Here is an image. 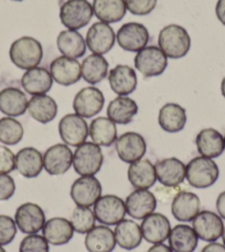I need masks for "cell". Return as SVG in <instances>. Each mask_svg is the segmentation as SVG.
Wrapping results in <instances>:
<instances>
[{"instance_id":"cell-36","label":"cell","mask_w":225,"mask_h":252,"mask_svg":"<svg viewBox=\"0 0 225 252\" xmlns=\"http://www.w3.org/2000/svg\"><path fill=\"white\" fill-rule=\"evenodd\" d=\"M88 135L96 145L110 147L117 139L116 124L109 118L100 116L93 120L89 124Z\"/></svg>"},{"instance_id":"cell-16","label":"cell","mask_w":225,"mask_h":252,"mask_svg":"<svg viewBox=\"0 0 225 252\" xmlns=\"http://www.w3.org/2000/svg\"><path fill=\"white\" fill-rule=\"evenodd\" d=\"M192 228L199 239L214 242L222 237L224 224L218 214L210 210H202L192 220Z\"/></svg>"},{"instance_id":"cell-6","label":"cell","mask_w":225,"mask_h":252,"mask_svg":"<svg viewBox=\"0 0 225 252\" xmlns=\"http://www.w3.org/2000/svg\"><path fill=\"white\" fill-rule=\"evenodd\" d=\"M134 63L135 67L145 78H152L161 75L166 71L168 66V58L159 47L148 46L137 52Z\"/></svg>"},{"instance_id":"cell-7","label":"cell","mask_w":225,"mask_h":252,"mask_svg":"<svg viewBox=\"0 0 225 252\" xmlns=\"http://www.w3.org/2000/svg\"><path fill=\"white\" fill-rule=\"evenodd\" d=\"M93 211L97 221L104 226H116L127 214L125 201L115 195L101 196L94 204Z\"/></svg>"},{"instance_id":"cell-5","label":"cell","mask_w":225,"mask_h":252,"mask_svg":"<svg viewBox=\"0 0 225 252\" xmlns=\"http://www.w3.org/2000/svg\"><path fill=\"white\" fill-rule=\"evenodd\" d=\"M93 15V7L87 0H66L60 7L61 24L69 30L84 28Z\"/></svg>"},{"instance_id":"cell-38","label":"cell","mask_w":225,"mask_h":252,"mask_svg":"<svg viewBox=\"0 0 225 252\" xmlns=\"http://www.w3.org/2000/svg\"><path fill=\"white\" fill-rule=\"evenodd\" d=\"M109 66V62L104 57L92 53L85 58L81 64L82 78L89 84L100 83L106 78Z\"/></svg>"},{"instance_id":"cell-45","label":"cell","mask_w":225,"mask_h":252,"mask_svg":"<svg viewBox=\"0 0 225 252\" xmlns=\"http://www.w3.org/2000/svg\"><path fill=\"white\" fill-rule=\"evenodd\" d=\"M16 192V183L9 174H0V201L9 200Z\"/></svg>"},{"instance_id":"cell-39","label":"cell","mask_w":225,"mask_h":252,"mask_svg":"<svg viewBox=\"0 0 225 252\" xmlns=\"http://www.w3.org/2000/svg\"><path fill=\"white\" fill-rule=\"evenodd\" d=\"M24 126L15 118L6 116L0 119V142L4 145H17L24 138Z\"/></svg>"},{"instance_id":"cell-33","label":"cell","mask_w":225,"mask_h":252,"mask_svg":"<svg viewBox=\"0 0 225 252\" xmlns=\"http://www.w3.org/2000/svg\"><path fill=\"white\" fill-rule=\"evenodd\" d=\"M56 46L64 57L79 59L86 52V41L79 31L76 30H63L56 38Z\"/></svg>"},{"instance_id":"cell-11","label":"cell","mask_w":225,"mask_h":252,"mask_svg":"<svg viewBox=\"0 0 225 252\" xmlns=\"http://www.w3.org/2000/svg\"><path fill=\"white\" fill-rule=\"evenodd\" d=\"M116 153L119 159L126 164L141 159L147 152V143L142 135L136 132H126L117 137Z\"/></svg>"},{"instance_id":"cell-34","label":"cell","mask_w":225,"mask_h":252,"mask_svg":"<svg viewBox=\"0 0 225 252\" xmlns=\"http://www.w3.org/2000/svg\"><path fill=\"white\" fill-rule=\"evenodd\" d=\"M138 105L128 96H117L107 106V118L115 124L127 125L138 113Z\"/></svg>"},{"instance_id":"cell-50","label":"cell","mask_w":225,"mask_h":252,"mask_svg":"<svg viewBox=\"0 0 225 252\" xmlns=\"http://www.w3.org/2000/svg\"><path fill=\"white\" fill-rule=\"evenodd\" d=\"M221 92H222V95L225 97V76L222 80V83H221Z\"/></svg>"},{"instance_id":"cell-1","label":"cell","mask_w":225,"mask_h":252,"mask_svg":"<svg viewBox=\"0 0 225 252\" xmlns=\"http://www.w3.org/2000/svg\"><path fill=\"white\" fill-rule=\"evenodd\" d=\"M9 57L13 64L19 69H33L43 59L42 44L32 37H21L12 42Z\"/></svg>"},{"instance_id":"cell-10","label":"cell","mask_w":225,"mask_h":252,"mask_svg":"<svg viewBox=\"0 0 225 252\" xmlns=\"http://www.w3.org/2000/svg\"><path fill=\"white\" fill-rule=\"evenodd\" d=\"M58 134L67 146L78 147L86 142L88 137V125L82 116L66 114L58 123Z\"/></svg>"},{"instance_id":"cell-51","label":"cell","mask_w":225,"mask_h":252,"mask_svg":"<svg viewBox=\"0 0 225 252\" xmlns=\"http://www.w3.org/2000/svg\"><path fill=\"white\" fill-rule=\"evenodd\" d=\"M222 239H223V244L225 246V227L223 229V233H222Z\"/></svg>"},{"instance_id":"cell-24","label":"cell","mask_w":225,"mask_h":252,"mask_svg":"<svg viewBox=\"0 0 225 252\" xmlns=\"http://www.w3.org/2000/svg\"><path fill=\"white\" fill-rule=\"evenodd\" d=\"M16 169L21 176L35 178L42 173L43 155L34 147H25L16 155Z\"/></svg>"},{"instance_id":"cell-46","label":"cell","mask_w":225,"mask_h":252,"mask_svg":"<svg viewBox=\"0 0 225 252\" xmlns=\"http://www.w3.org/2000/svg\"><path fill=\"white\" fill-rule=\"evenodd\" d=\"M215 13H217L219 21L221 22L223 26H225V0H219L217 2Z\"/></svg>"},{"instance_id":"cell-28","label":"cell","mask_w":225,"mask_h":252,"mask_svg":"<svg viewBox=\"0 0 225 252\" xmlns=\"http://www.w3.org/2000/svg\"><path fill=\"white\" fill-rule=\"evenodd\" d=\"M196 145L199 154L208 158H217L225 151L223 135L214 128H204L199 132Z\"/></svg>"},{"instance_id":"cell-54","label":"cell","mask_w":225,"mask_h":252,"mask_svg":"<svg viewBox=\"0 0 225 252\" xmlns=\"http://www.w3.org/2000/svg\"><path fill=\"white\" fill-rule=\"evenodd\" d=\"M224 144H225V136H224Z\"/></svg>"},{"instance_id":"cell-22","label":"cell","mask_w":225,"mask_h":252,"mask_svg":"<svg viewBox=\"0 0 225 252\" xmlns=\"http://www.w3.org/2000/svg\"><path fill=\"white\" fill-rule=\"evenodd\" d=\"M109 82L112 91L118 96H127L137 88V74L133 67L119 64L111 70Z\"/></svg>"},{"instance_id":"cell-17","label":"cell","mask_w":225,"mask_h":252,"mask_svg":"<svg viewBox=\"0 0 225 252\" xmlns=\"http://www.w3.org/2000/svg\"><path fill=\"white\" fill-rule=\"evenodd\" d=\"M126 213L137 220L145 219L147 216L155 213L157 198L148 189H136L129 193L125 200Z\"/></svg>"},{"instance_id":"cell-32","label":"cell","mask_w":225,"mask_h":252,"mask_svg":"<svg viewBox=\"0 0 225 252\" xmlns=\"http://www.w3.org/2000/svg\"><path fill=\"white\" fill-rule=\"evenodd\" d=\"M168 240L169 247L173 252H193L199 244L195 229L183 223L171 228Z\"/></svg>"},{"instance_id":"cell-21","label":"cell","mask_w":225,"mask_h":252,"mask_svg":"<svg viewBox=\"0 0 225 252\" xmlns=\"http://www.w3.org/2000/svg\"><path fill=\"white\" fill-rule=\"evenodd\" d=\"M155 168L157 179L166 187H177L186 179V165L175 157L159 160Z\"/></svg>"},{"instance_id":"cell-9","label":"cell","mask_w":225,"mask_h":252,"mask_svg":"<svg viewBox=\"0 0 225 252\" xmlns=\"http://www.w3.org/2000/svg\"><path fill=\"white\" fill-rule=\"evenodd\" d=\"M15 221L21 232L33 235L42 230L47 220L41 207L33 202H25L17 208Z\"/></svg>"},{"instance_id":"cell-13","label":"cell","mask_w":225,"mask_h":252,"mask_svg":"<svg viewBox=\"0 0 225 252\" xmlns=\"http://www.w3.org/2000/svg\"><path fill=\"white\" fill-rule=\"evenodd\" d=\"M104 104V94L95 87H86L80 90L73 100L75 113L83 119L94 118L103 110Z\"/></svg>"},{"instance_id":"cell-44","label":"cell","mask_w":225,"mask_h":252,"mask_svg":"<svg viewBox=\"0 0 225 252\" xmlns=\"http://www.w3.org/2000/svg\"><path fill=\"white\" fill-rule=\"evenodd\" d=\"M16 169V155L8 147L0 145V174H9Z\"/></svg>"},{"instance_id":"cell-26","label":"cell","mask_w":225,"mask_h":252,"mask_svg":"<svg viewBox=\"0 0 225 252\" xmlns=\"http://www.w3.org/2000/svg\"><path fill=\"white\" fill-rule=\"evenodd\" d=\"M29 100L20 89L9 87L0 91V112L2 114L17 118L24 115L28 110Z\"/></svg>"},{"instance_id":"cell-41","label":"cell","mask_w":225,"mask_h":252,"mask_svg":"<svg viewBox=\"0 0 225 252\" xmlns=\"http://www.w3.org/2000/svg\"><path fill=\"white\" fill-rule=\"evenodd\" d=\"M50 247L49 242L43 236L38 233L28 235L21 240L19 246V252H49Z\"/></svg>"},{"instance_id":"cell-20","label":"cell","mask_w":225,"mask_h":252,"mask_svg":"<svg viewBox=\"0 0 225 252\" xmlns=\"http://www.w3.org/2000/svg\"><path fill=\"white\" fill-rule=\"evenodd\" d=\"M200 210V198L191 191H179L171 202V214L178 221H192Z\"/></svg>"},{"instance_id":"cell-53","label":"cell","mask_w":225,"mask_h":252,"mask_svg":"<svg viewBox=\"0 0 225 252\" xmlns=\"http://www.w3.org/2000/svg\"><path fill=\"white\" fill-rule=\"evenodd\" d=\"M12 1H24V0H12Z\"/></svg>"},{"instance_id":"cell-12","label":"cell","mask_w":225,"mask_h":252,"mask_svg":"<svg viewBox=\"0 0 225 252\" xmlns=\"http://www.w3.org/2000/svg\"><path fill=\"white\" fill-rule=\"evenodd\" d=\"M102 184L95 176H81L71 186L70 195L76 206L92 207L102 196Z\"/></svg>"},{"instance_id":"cell-31","label":"cell","mask_w":225,"mask_h":252,"mask_svg":"<svg viewBox=\"0 0 225 252\" xmlns=\"http://www.w3.org/2000/svg\"><path fill=\"white\" fill-rule=\"evenodd\" d=\"M27 111L34 121L41 124H48L56 118L57 104L53 97L41 94L30 98Z\"/></svg>"},{"instance_id":"cell-43","label":"cell","mask_w":225,"mask_h":252,"mask_svg":"<svg viewBox=\"0 0 225 252\" xmlns=\"http://www.w3.org/2000/svg\"><path fill=\"white\" fill-rule=\"evenodd\" d=\"M158 0H125L127 10L135 16H147L154 11Z\"/></svg>"},{"instance_id":"cell-3","label":"cell","mask_w":225,"mask_h":252,"mask_svg":"<svg viewBox=\"0 0 225 252\" xmlns=\"http://www.w3.org/2000/svg\"><path fill=\"white\" fill-rule=\"evenodd\" d=\"M219 176V166L212 158L197 156L186 165V179L195 188L205 189L213 186Z\"/></svg>"},{"instance_id":"cell-42","label":"cell","mask_w":225,"mask_h":252,"mask_svg":"<svg viewBox=\"0 0 225 252\" xmlns=\"http://www.w3.org/2000/svg\"><path fill=\"white\" fill-rule=\"evenodd\" d=\"M17 229L15 219L7 215H0V246L11 244L16 238Z\"/></svg>"},{"instance_id":"cell-14","label":"cell","mask_w":225,"mask_h":252,"mask_svg":"<svg viewBox=\"0 0 225 252\" xmlns=\"http://www.w3.org/2000/svg\"><path fill=\"white\" fill-rule=\"evenodd\" d=\"M116 33L109 24L98 21L93 24L86 33V47L94 55H106L115 44Z\"/></svg>"},{"instance_id":"cell-8","label":"cell","mask_w":225,"mask_h":252,"mask_svg":"<svg viewBox=\"0 0 225 252\" xmlns=\"http://www.w3.org/2000/svg\"><path fill=\"white\" fill-rule=\"evenodd\" d=\"M149 31L138 22H127L120 27L116 33L118 46L125 51L139 52L149 42Z\"/></svg>"},{"instance_id":"cell-37","label":"cell","mask_w":225,"mask_h":252,"mask_svg":"<svg viewBox=\"0 0 225 252\" xmlns=\"http://www.w3.org/2000/svg\"><path fill=\"white\" fill-rule=\"evenodd\" d=\"M93 12L98 20L105 24H116L126 15L125 0H94Z\"/></svg>"},{"instance_id":"cell-29","label":"cell","mask_w":225,"mask_h":252,"mask_svg":"<svg viewBox=\"0 0 225 252\" xmlns=\"http://www.w3.org/2000/svg\"><path fill=\"white\" fill-rule=\"evenodd\" d=\"M84 245L88 252H112L117 245L115 233L109 226H95L86 233Z\"/></svg>"},{"instance_id":"cell-47","label":"cell","mask_w":225,"mask_h":252,"mask_svg":"<svg viewBox=\"0 0 225 252\" xmlns=\"http://www.w3.org/2000/svg\"><path fill=\"white\" fill-rule=\"evenodd\" d=\"M217 210L221 218L225 220V191L221 192L217 199Z\"/></svg>"},{"instance_id":"cell-48","label":"cell","mask_w":225,"mask_h":252,"mask_svg":"<svg viewBox=\"0 0 225 252\" xmlns=\"http://www.w3.org/2000/svg\"><path fill=\"white\" fill-rule=\"evenodd\" d=\"M201 252H225V246L222 244H218V242H210L206 245Z\"/></svg>"},{"instance_id":"cell-52","label":"cell","mask_w":225,"mask_h":252,"mask_svg":"<svg viewBox=\"0 0 225 252\" xmlns=\"http://www.w3.org/2000/svg\"><path fill=\"white\" fill-rule=\"evenodd\" d=\"M0 252H7L6 250H4L1 246H0Z\"/></svg>"},{"instance_id":"cell-30","label":"cell","mask_w":225,"mask_h":252,"mask_svg":"<svg viewBox=\"0 0 225 252\" xmlns=\"http://www.w3.org/2000/svg\"><path fill=\"white\" fill-rule=\"evenodd\" d=\"M158 123L165 132H181L187 124V112L177 103H167L159 111Z\"/></svg>"},{"instance_id":"cell-35","label":"cell","mask_w":225,"mask_h":252,"mask_svg":"<svg viewBox=\"0 0 225 252\" xmlns=\"http://www.w3.org/2000/svg\"><path fill=\"white\" fill-rule=\"evenodd\" d=\"M114 233L116 244L124 250H134L141 244V228L138 223L130 219H124L117 223Z\"/></svg>"},{"instance_id":"cell-23","label":"cell","mask_w":225,"mask_h":252,"mask_svg":"<svg viewBox=\"0 0 225 252\" xmlns=\"http://www.w3.org/2000/svg\"><path fill=\"white\" fill-rule=\"evenodd\" d=\"M21 85L30 95H41L47 94L52 89L53 78L50 71L37 66L25 72L21 78Z\"/></svg>"},{"instance_id":"cell-25","label":"cell","mask_w":225,"mask_h":252,"mask_svg":"<svg viewBox=\"0 0 225 252\" xmlns=\"http://www.w3.org/2000/svg\"><path fill=\"white\" fill-rule=\"evenodd\" d=\"M128 181L135 189H149L157 182L155 165L149 159H139L129 164Z\"/></svg>"},{"instance_id":"cell-2","label":"cell","mask_w":225,"mask_h":252,"mask_svg":"<svg viewBox=\"0 0 225 252\" xmlns=\"http://www.w3.org/2000/svg\"><path fill=\"white\" fill-rule=\"evenodd\" d=\"M160 50L170 59H181L191 48V38L188 31L179 25H169L160 31L158 37Z\"/></svg>"},{"instance_id":"cell-49","label":"cell","mask_w":225,"mask_h":252,"mask_svg":"<svg viewBox=\"0 0 225 252\" xmlns=\"http://www.w3.org/2000/svg\"><path fill=\"white\" fill-rule=\"evenodd\" d=\"M147 252H173V251L171 250L170 247L166 246L164 244H157L150 247Z\"/></svg>"},{"instance_id":"cell-18","label":"cell","mask_w":225,"mask_h":252,"mask_svg":"<svg viewBox=\"0 0 225 252\" xmlns=\"http://www.w3.org/2000/svg\"><path fill=\"white\" fill-rule=\"evenodd\" d=\"M50 73L57 84L63 87H70L78 83L82 78L80 62L69 57H58L50 64Z\"/></svg>"},{"instance_id":"cell-4","label":"cell","mask_w":225,"mask_h":252,"mask_svg":"<svg viewBox=\"0 0 225 252\" xmlns=\"http://www.w3.org/2000/svg\"><path fill=\"white\" fill-rule=\"evenodd\" d=\"M104 155L101 146L93 142H85L76 147L73 153V167L81 176H95L100 172Z\"/></svg>"},{"instance_id":"cell-40","label":"cell","mask_w":225,"mask_h":252,"mask_svg":"<svg viewBox=\"0 0 225 252\" xmlns=\"http://www.w3.org/2000/svg\"><path fill=\"white\" fill-rule=\"evenodd\" d=\"M70 221L75 232L80 235H86L95 227L96 218L94 211L89 207L76 206V208L72 211Z\"/></svg>"},{"instance_id":"cell-15","label":"cell","mask_w":225,"mask_h":252,"mask_svg":"<svg viewBox=\"0 0 225 252\" xmlns=\"http://www.w3.org/2000/svg\"><path fill=\"white\" fill-rule=\"evenodd\" d=\"M73 165V152L66 144H56L43 154V167L51 176L65 174Z\"/></svg>"},{"instance_id":"cell-27","label":"cell","mask_w":225,"mask_h":252,"mask_svg":"<svg viewBox=\"0 0 225 252\" xmlns=\"http://www.w3.org/2000/svg\"><path fill=\"white\" fill-rule=\"evenodd\" d=\"M43 237L52 246H63L69 244L74 235V229L70 220L62 217L49 219L42 229Z\"/></svg>"},{"instance_id":"cell-19","label":"cell","mask_w":225,"mask_h":252,"mask_svg":"<svg viewBox=\"0 0 225 252\" xmlns=\"http://www.w3.org/2000/svg\"><path fill=\"white\" fill-rule=\"evenodd\" d=\"M141 228L143 239L152 245L163 244L168 239L171 231L169 219L159 213H152L142 219Z\"/></svg>"}]
</instances>
